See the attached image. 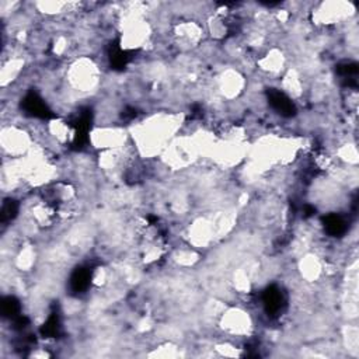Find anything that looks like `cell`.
Segmentation results:
<instances>
[{"mask_svg": "<svg viewBox=\"0 0 359 359\" xmlns=\"http://www.w3.org/2000/svg\"><path fill=\"white\" fill-rule=\"evenodd\" d=\"M356 8L349 1H323L316 3L310 11L311 20L321 28H330L351 22Z\"/></svg>", "mask_w": 359, "mask_h": 359, "instance_id": "2", "label": "cell"}, {"mask_svg": "<svg viewBox=\"0 0 359 359\" xmlns=\"http://www.w3.org/2000/svg\"><path fill=\"white\" fill-rule=\"evenodd\" d=\"M217 328L227 338H248L255 331V320L244 306H226L216 321Z\"/></svg>", "mask_w": 359, "mask_h": 359, "instance_id": "1", "label": "cell"}, {"mask_svg": "<svg viewBox=\"0 0 359 359\" xmlns=\"http://www.w3.org/2000/svg\"><path fill=\"white\" fill-rule=\"evenodd\" d=\"M341 339L344 348L348 351V355L356 358L358 356V345H359V331L355 323H348L341 330Z\"/></svg>", "mask_w": 359, "mask_h": 359, "instance_id": "4", "label": "cell"}, {"mask_svg": "<svg viewBox=\"0 0 359 359\" xmlns=\"http://www.w3.org/2000/svg\"><path fill=\"white\" fill-rule=\"evenodd\" d=\"M88 142L98 150H116L128 146L130 143V136L128 128L119 123L112 125H95L88 133Z\"/></svg>", "mask_w": 359, "mask_h": 359, "instance_id": "3", "label": "cell"}]
</instances>
